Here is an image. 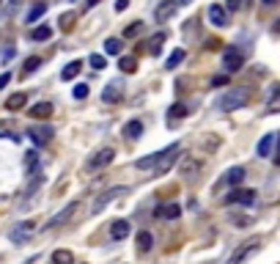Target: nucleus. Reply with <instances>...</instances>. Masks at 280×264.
Listing matches in <instances>:
<instances>
[{"label":"nucleus","instance_id":"1","mask_svg":"<svg viewBox=\"0 0 280 264\" xmlns=\"http://www.w3.org/2000/svg\"><path fill=\"white\" fill-rule=\"evenodd\" d=\"M250 102V91L247 88H231L228 94H223L220 99H217V107L225 113H231V110H239V107H244Z\"/></svg>","mask_w":280,"mask_h":264},{"label":"nucleus","instance_id":"2","mask_svg":"<svg viewBox=\"0 0 280 264\" xmlns=\"http://www.w3.org/2000/svg\"><path fill=\"white\" fill-rule=\"evenodd\" d=\"M179 152H181V146H179V143H173V146L162 149V152H160V160H157V165L151 168V171H154L157 176L168 173L170 168H173L176 162H179Z\"/></svg>","mask_w":280,"mask_h":264},{"label":"nucleus","instance_id":"3","mask_svg":"<svg viewBox=\"0 0 280 264\" xmlns=\"http://www.w3.org/2000/svg\"><path fill=\"white\" fill-rule=\"evenodd\" d=\"M129 193V187H124V185H115V187H110V190H105L99 195L97 201H94V207H91V215H99L102 209H105L107 204H113L115 198H121V195H127Z\"/></svg>","mask_w":280,"mask_h":264},{"label":"nucleus","instance_id":"4","mask_svg":"<svg viewBox=\"0 0 280 264\" xmlns=\"http://www.w3.org/2000/svg\"><path fill=\"white\" fill-rule=\"evenodd\" d=\"M77 209H80L77 201H69V204L60 209L58 215H52V218L47 220V226H44V228H58V226H66V223H69V220L74 218V215H77Z\"/></svg>","mask_w":280,"mask_h":264},{"label":"nucleus","instance_id":"5","mask_svg":"<svg viewBox=\"0 0 280 264\" xmlns=\"http://www.w3.org/2000/svg\"><path fill=\"white\" fill-rule=\"evenodd\" d=\"M113 157H115V152H113V149H99V152L85 162V171H88V173L102 171V168H107V165L113 162Z\"/></svg>","mask_w":280,"mask_h":264},{"label":"nucleus","instance_id":"6","mask_svg":"<svg viewBox=\"0 0 280 264\" xmlns=\"http://www.w3.org/2000/svg\"><path fill=\"white\" fill-rule=\"evenodd\" d=\"M256 250H258V240H244L242 245H239L234 253L228 256V261H225V264H242L244 259H250Z\"/></svg>","mask_w":280,"mask_h":264},{"label":"nucleus","instance_id":"7","mask_svg":"<svg viewBox=\"0 0 280 264\" xmlns=\"http://www.w3.org/2000/svg\"><path fill=\"white\" fill-rule=\"evenodd\" d=\"M33 231H36V223H33V220H22L9 237H11V242H14V245H25V242L33 237Z\"/></svg>","mask_w":280,"mask_h":264},{"label":"nucleus","instance_id":"8","mask_svg":"<svg viewBox=\"0 0 280 264\" xmlns=\"http://www.w3.org/2000/svg\"><path fill=\"white\" fill-rule=\"evenodd\" d=\"M242 64H244V55L239 50H234V47H228V50L223 52V66H225V72H239L242 69Z\"/></svg>","mask_w":280,"mask_h":264},{"label":"nucleus","instance_id":"9","mask_svg":"<svg viewBox=\"0 0 280 264\" xmlns=\"http://www.w3.org/2000/svg\"><path fill=\"white\" fill-rule=\"evenodd\" d=\"M176 9H179V3H176V0H165V3H160L154 9V19H157V22H168V19L176 14Z\"/></svg>","mask_w":280,"mask_h":264},{"label":"nucleus","instance_id":"10","mask_svg":"<svg viewBox=\"0 0 280 264\" xmlns=\"http://www.w3.org/2000/svg\"><path fill=\"white\" fill-rule=\"evenodd\" d=\"M253 198H256V190H247V187H242V190H234V193H231L228 195V198H225V204H244V207H247V204H253Z\"/></svg>","mask_w":280,"mask_h":264},{"label":"nucleus","instance_id":"11","mask_svg":"<svg viewBox=\"0 0 280 264\" xmlns=\"http://www.w3.org/2000/svg\"><path fill=\"white\" fill-rule=\"evenodd\" d=\"M28 135H30V140L36 146H47L52 140V127H33Z\"/></svg>","mask_w":280,"mask_h":264},{"label":"nucleus","instance_id":"12","mask_svg":"<svg viewBox=\"0 0 280 264\" xmlns=\"http://www.w3.org/2000/svg\"><path fill=\"white\" fill-rule=\"evenodd\" d=\"M209 19L217 25V28H225V25H228V11H225V6L211 3L209 6Z\"/></svg>","mask_w":280,"mask_h":264},{"label":"nucleus","instance_id":"13","mask_svg":"<svg viewBox=\"0 0 280 264\" xmlns=\"http://www.w3.org/2000/svg\"><path fill=\"white\" fill-rule=\"evenodd\" d=\"M179 215H181V209L176 207V204H162V207H157V209H154V218H157V220H162V218L176 220Z\"/></svg>","mask_w":280,"mask_h":264},{"label":"nucleus","instance_id":"14","mask_svg":"<svg viewBox=\"0 0 280 264\" xmlns=\"http://www.w3.org/2000/svg\"><path fill=\"white\" fill-rule=\"evenodd\" d=\"M129 231H132L129 220H113V226H110V237H113V240H127Z\"/></svg>","mask_w":280,"mask_h":264},{"label":"nucleus","instance_id":"15","mask_svg":"<svg viewBox=\"0 0 280 264\" xmlns=\"http://www.w3.org/2000/svg\"><path fill=\"white\" fill-rule=\"evenodd\" d=\"M275 140H277L275 132H266L264 138L258 140V157H269V154H272V146H275Z\"/></svg>","mask_w":280,"mask_h":264},{"label":"nucleus","instance_id":"16","mask_svg":"<svg viewBox=\"0 0 280 264\" xmlns=\"http://www.w3.org/2000/svg\"><path fill=\"white\" fill-rule=\"evenodd\" d=\"M121 97H124V94H121V85H115V83H110L105 91H102V102H107V105L121 102Z\"/></svg>","mask_w":280,"mask_h":264},{"label":"nucleus","instance_id":"17","mask_svg":"<svg viewBox=\"0 0 280 264\" xmlns=\"http://www.w3.org/2000/svg\"><path fill=\"white\" fill-rule=\"evenodd\" d=\"M28 116H30V119H50V116H52V105H50V102H36V105L28 110Z\"/></svg>","mask_w":280,"mask_h":264},{"label":"nucleus","instance_id":"18","mask_svg":"<svg viewBox=\"0 0 280 264\" xmlns=\"http://www.w3.org/2000/svg\"><path fill=\"white\" fill-rule=\"evenodd\" d=\"M52 264H74V253H72L69 248L52 250Z\"/></svg>","mask_w":280,"mask_h":264},{"label":"nucleus","instance_id":"19","mask_svg":"<svg viewBox=\"0 0 280 264\" xmlns=\"http://www.w3.org/2000/svg\"><path fill=\"white\" fill-rule=\"evenodd\" d=\"M25 105H28V97H25V94H11V97L6 99V110H22Z\"/></svg>","mask_w":280,"mask_h":264},{"label":"nucleus","instance_id":"20","mask_svg":"<svg viewBox=\"0 0 280 264\" xmlns=\"http://www.w3.org/2000/svg\"><path fill=\"white\" fill-rule=\"evenodd\" d=\"M124 135H127L129 140H138L140 135H143V124H140L138 119H135V121H127V127H124Z\"/></svg>","mask_w":280,"mask_h":264},{"label":"nucleus","instance_id":"21","mask_svg":"<svg viewBox=\"0 0 280 264\" xmlns=\"http://www.w3.org/2000/svg\"><path fill=\"white\" fill-rule=\"evenodd\" d=\"M151 248H154V237L148 231H138V250L140 253H148Z\"/></svg>","mask_w":280,"mask_h":264},{"label":"nucleus","instance_id":"22","mask_svg":"<svg viewBox=\"0 0 280 264\" xmlns=\"http://www.w3.org/2000/svg\"><path fill=\"white\" fill-rule=\"evenodd\" d=\"M80 69H83V61H72V64L60 72V80H74L80 74Z\"/></svg>","mask_w":280,"mask_h":264},{"label":"nucleus","instance_id":"23","mask_svg":"<svg viewBox=\"0 0 280 264\" xmlns=\"http://www.w3.org/2000/svg\"><path fill=\"white\" fill-rule=\"evenodd\" d=\"M242 179H244V168H242V165H236V168H231V171L225 173V179H223V182H228V185H239Z\"/></svg>","mask_w":280,"mask_h":264},{"label":"nucleus","instance_id":"24","mask_svg":"<svg viewBox=\"0 0 280 264\" xmlns=\"http://www.w3.org/2000/svg\"><path fill=\"white\" fill-rule=\"evenodd\" d=\"M162 42H165V33H157V36L148 39V55H160Z\"/></svg>","mask_w":280,"mask_h":264},{"label":"nucleus","instance_id":"25","mask_svg":"<svg viewBox=\"0 0 280 264\" xmlns=\"http://www.w3.org/2000/svg\"><path fill=\"white\" fill-rule=\"evenodd\" d=\"M187 105H181V102H176L173 107H170V110H168V121H173V119H184V116H187Z\"/></svg>","mask_w":280,"mask_h":264},{"label":"nucleus","instance_id":"26","mask_svg":"<svg viewBox=\"0 0 280 264\" xmlns=\"http://www.w3.org/2000/svg\"><path fill=\"white\" fill-rule=\"evenodd\" d=\"M184 58H187V52H184V50H173V52H170V58H168V69H176Z\"/></svg>","mask_w":280,"mask_h":264},{"label":"nucleus","instance_id":"27","mask_svg":"<svg viewBox=\"0 0 280 264\" xmlns=\"http://www.w3.org/2000/svg\"><path fill=\"white\" fill-rule=\"evenodd\" d=\"M30 36H33V42H47V39L52 36V28H47V25H42V28H36V31L30 33Z\"/></svg>","mask_w":280,"mask_h":264},{"label":"nucleus","instance_id":"28","mask_svg":"<svg viewBox=\"0 0 280 264\" xmlns=\"http://www.w3.org/2000/svg\"><path fill=\"white\" fill-rule=\"evenodd\" d=\"M105 52H107V55H118V52H121V39H107V42H105Z\"/></svg>","mask_w":280,"mask_h":264},{"label":"nucleus","instance_id":"29","mask_svg":"<svg viewBox=\"0 0 280 264\" xmlns=\"http://www.w3.org/2000/svg\"><path fill=\"white\" fill-rule=\"evenodd\" d=\"M39 66H42V58H36V55H30L28 61H25V66H22V72H25V74H33V72H36V69H39Z\"/></svg>","mask_w":280,"mask_h":264},{"label":"nucleus","instance_id":"30","mask_svg":"<svg viewBox=\"0 0 280 264\" xmlns=\"http://www.w3.org/2000/svg\"><path fill=\"white\" fill-rule=\"evenodd\" d=\"M36 165H39V152H28V157H25V171L33 173Z\"/></svg>","mask_w":280,"mask_h":264},{"label":"nucleus","instance_id":"31","mask_svg":"<svg viewBox=\"0 0 280 264\" xmlns=\"http://www.w3.org/2000/svg\"><path fill=\"white\" fill-rule=\"evenodd\" d=\"M44 11H47V3H36L30 9V14H28V22H36L39 17H44Z\"/></svg>","mask_w":280,"mask_h":264},{"label":"nucleus","instance_id":"32","mask_svg":"<svg viewBox=\"0 0 280 264\" xmlns=\"http://www.w3.org/2000/svg\"><path fill=\"white\" fill-rule=\"evenodd\" d=\"M118 66H121V72H127V74H132L135 69H138V61H135L132 55H129V58H121V64H118Z\"/></svg>","mask_w":280,"mask_h":264},{"label":"nucleus","instance_id":"33","mask_svg":"<svg viewBox=\"0 0 280 264\" xmlns=\"http://www.w3.org/2000/svg\"><path fill=\"white\" fill-rule=\"evenodd\" d=\"M143 28H146L143 22H132L129 28H124V39H135L138 33H143Z\"/></svg>","mask_w":280,"mask_h":264},{"label":"nucleus","instance_id":"34","mask_svg":"<svg viewBox=\"0 0 280 264\" xmlns=\"http://www.w3.org/2000/svg\"><path fill=\"white\" fill-rule=\"evenodd\" d=\"M58 22H60V31H72V25H74V11H66V14L60 17Z\"/></svg>","mask_w":280,"mask_h":264},{"label":"nucleus","instance_id":"35","mask_svg":"<svg viewBox=\"0 0 280 264\" xmlns=\"http://www.w3.org/2000/svg\"><path fill=\"white\" fill-rule=\"evenodd\" d=\"M88 64H91L94 69H105V66H107V61H105V55H99V52H94V55L88 58Z\"/></svg>","mask_w":280,"mask_h":264},{"label":"nucleus","instance_id":"36","mask_svg":"<svg viewBox=\"0 0 280 264\" xmlns=\"http://www.w3.org/2000/svg\"><path fill=\"white\" fill-rule=\"evenodd\" d=\"M72 94H74V99H85V97H88V85H85V83H77Z\"/></svg>","mask_w":280,"mask_h":264},{"label":"nucleus","instance_id":"37","mask_svg":"<svg viewBox=\"0 0 280 264\" xmlns=\"http://www.w3.org/2000/svg\"><path fill=\"white\" fill-rule=\"evenodd\" d=\"M234 226H250V218H244V215L242 218H234Z\"/></svg>","mask_w":280,"mask_h":264},{"label":"nucleus","instance_id":"38","mask_svg":"<svg viewBox=\"0 0 280 264\" xmlns=\"http://www.w3.org/2000/svg\"><path fill=\"white\" fill-rule=\"evenodd\" d=\"M225 83H228V77H225V74H220V77L211 80V85H225Z\"/></svg>","mask_w":280,"mask_h":264},{"label":"nucleus","instance_id":"39","mask_svg":"<svg viewBox=\"0 0 280 264\" xmlns=\"http://www.w3.org/2000/svg\"><path fill=\"white\" fill-rule=\"evenodd\" d=\"M129 6V0H115V11H124Z\"/></svg>","mask_w":280,"mask_h":264},{"label":"nucleus","instance_id":"40","mask_svg":"<svg viewBox=\"0 0 280 264\" xmlns=\"http://www.w3.org/2000/svg\"><path fill=\"white\" fill-rule=\"evenodd\" d=\"M9 80H11V74H9V72H6V74H0V88H6V85H9Z\"/></svg>","mask_w":280,"mask_h":264},{"label":"nucleus","instance_id":"41","mask_svg":"<svg viewBox=\"0 0 280 264\" xmlns=\"http://www.w3.org/2000/svg\"><path fill=\"white\" fill-rule=\"evenodd\" d=\"M239 6H242V0H228V9H231V11H236Z\"/></svg>","mask_w":280,"mask_h":264},{"label":"nucleus","instance_id":"42","mask_svg":"<svg viewBox=\"0 0 280 264\" xmlns=\"http://www.w3.org/2000/svg\"><path fill=\"white\" fill-rule=\"evenodd\" d=\"M97 3H99V0H88V3H85V9H94Z\"/></svg>","mask_w":280,"mask_h":264},{"label":"nucleus","instance_id":"43","mask_svg":"<svg viewBox=\"0 0 280 264\" xmlns=\"http://www.w3.org/2000/svg\"><path fill=\"white\" fill-rule=\"evenodd\" d=\"M36 261H39V256H30V259L25 261V264H36Z\"/></svg>","mask_w":280,"mask_h":264},{"label":"nucleus","instance_id":"44","mask_svg":"<svg viewBox=\"0 0 280 264\" xmlns=\"http://www.w3.org/2000/svg\"><path fill=\"white\" fill-rule=\"evenodd\" d=\"M277 3V0H264V6H275Z\"/></svg>","mask_w":280,"mask_h":264}]
</instances>
